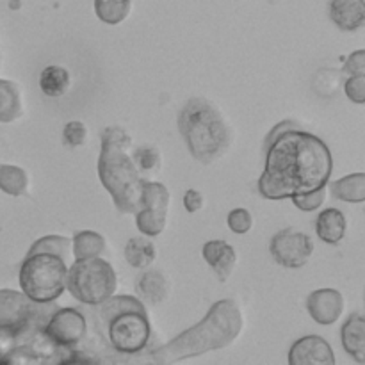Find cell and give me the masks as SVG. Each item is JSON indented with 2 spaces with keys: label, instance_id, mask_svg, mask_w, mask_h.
<instances>
[{
  "label": "cell",
  "instance_id": "cell-17",
  "mask_svg": "<svg viewBox=\"0 0 365 365\" xmlns=\"http://www.w3.org/2000/svg\"><path fill=\"white\" fill-rule=\"evenodd\" d=\"M342 346L359 362H365V317L353 314L341 330Z\"/></svg>",
  "mask_w": 365,
  "mask_h": 365
},
{
  "label": "cell",
  "instance_id": "cell-24",
  "mask_svg": "<svg viewBox=\"0 0 365 365\" xmlns=\"http://www.w3.org/2000/svg\"><path fill=\"white\" fill-rule=\"evenodd\" d=\"M132 0H95V14L107 25H120L130 16Z\"/></svg>",
  "mask_w": 365,
  "mask_h": 365
},
{
  "label": "cell",
  "instance_id": "cell-30",
  "mask_svg": "<svg viewBox=\"0 0 365 365\" xmlns=\"http://www.w3.org/2000/svg\"><path fill=\"white\" fill-rule=\"evenodd\" d=\"M227 221H228V227H230V230L234 232V234H239V235L248 234L253 227L252 212H250L248 209H241V207L232 210V212L228 214Z\"/></svg>",
  "mask_w": 365,
  "mask_h": 365
},
{
  "label": "cell",
  "instance_id": "cell-18",
  "mask_svg": "<svg viewBox=\"0 0 365 365\" xmlns=\"http://www.w3.org/2000/svg\"><path fill=\"white\" fill-rule=\"evenodd\" d=\"M346 228H348L346 216L339 209H324L317 216L316 232L321 241L328 245H339L344 239Z\"/></svg>",
  "mask_w": 365,
  "mask_h": 365
},
{
  "label": "cell",
  "instance_id": "cell-20",
  "mask_svg": "<svg viewBox=\"0 0 365 365\" xmlns=\"http://www.w3.org/2000/svg\"><path fill=\"white\" fill-rule=\"evenodd\" d=\"M70 71L59 64H50L39 75V88L50 98H59L70 89Z\"/></svg>",
  "mask_w": 365,
  "mask_h": 365
},
{
  "label": "cell",
  "instance_id": "cell-31",
  "mask_svg": "<svg viewBox=\"0 0 365 365\" xmlns=\"http://www.w3.org/2000/svg\"><path fill=\"white\" fill-rule=\"evenodd\" d=\"M346 96L355 103H365V73L349 75L344 84Z\"/></svg>",
  "mask_w": 365,
  "mask_h": 365
},
{
  "label": "cell",
  "instance_id": "cell-3",
  "mask_svg": "<svg viewBox=\"0 0 365 365\" xmlns=\"http://www.w3.org/2000/svg\"><path fill=\"white\" fill-rule=\"evenodd\" d=\"M53 303L32 302L24 292L0 291V364H77V351L46 335Z\"/></svg>",
  "mask_w": 365,
  "mask_h": 365
},
{
  "label": "cell",
  "instance_id": "cell-4",
  "mask_svg": "<svg viewBox=\"0 0 365 365\" xmlns=\"http://www.w3.org/2000/svg\"><path fill=\"white\" fill-rule=\"evenodd\" d=\"M245 327L241 307L235 299L216 302L207 316L195 327L187 328L168 344L150 349L146 364H177L182 360L196 359L205 353L225 349L241 335Z\"/></svg>",
  "mask_w": 365,
  "mask_h": 365
},
{
  "label": "cell",
  "instance_id": "cell-1",
  "mask_svg": "<svg viewBox=\"0 0 365 365\" xmlns=\"http://www.w3.org/2000/svg\"><path fill=\"white\" fill-rule=\"evenodd\" d=\"M88 335L75 348L77 362L146 364L152 323L138 296H110L88 307Z\"/></svg>",
  "mask_w": 365,
  "mask_h": 365
},
{
  "label": "cell",
  "instance_id": "cell-23",
  "mask_svg": "<svg viewBox=\"0 0 365 365\" xmlns=\"http://www.w3.org/2000/svg\"><path fill=\"white\" fill-rule=\"evenodd\" d=\"M106 248V237H103L102 234H98V232L93 230L77 232V234L73 235V241H71V250H73L75 260L102 257Z\"/></svg>",
  "mask_w": 365,
  "mask_h": 365
},
{
  "label": "cell",
  "instance_id": "cell-6",
  "mask_svg": "<svg viewBox=\"0 0 365 365\" xmlns=\"http://www.w3.org/2000/svg\"><path fill=\"white\" fill-rule=\"evenodd\" d=\"M178 130L189 152L202 164L223 157L232 143V128L227 118L210 100L195 96L178 113Z\"/></svg>",
  "mask_w": 365,
  "mask_h": 365
},
{
  "label": "cell",
  "instance_id": "cell-19",
  "mask_svg": "<svg viewBox=\"0 0 365 365\" xmlns=\"http://www.w3.org/2000/svg\"><path fill=\"white\" fill-rule=\"evenodd\" d=\"M157 259V248L153 241H150L148 235L145 237H132L125 245V260L128 266L135 269H146L152 266Z\"/></svg>",
  "mask_w": 365,
  "mask_h": 365
},
{
  "label": "cell",
  "instance_id": "cell-10",
  "mask_svg": "<svg viewBox=\"0 0 365 365\" xmlns=\"http://www.w3.org/2000/svg\"><path fill=\"white\" fill-rule=\"evenodd\" d=\"M269 252L280 266L289 269L303 267L314 253V241L305 232L289 227L277 232L271 239Z\"/></svg>",
  "mask_w": 365,
  "mask_h": 365
},
{
  "label": "cell",
  "instance_id": "cell-11",
  "mask_svg": "<svg viewBox=\"0 0 365 365\" xmlns=\"http://www.w3.org/2000/svg\"><path fill=\"white\" fill-rule=\"evenodd\" d=\"M46 335L63 348H77L88 335V317L84 310L57 307L46 323Z\"/></svg>",
  "mask_w": 365,
  "mask_h": 365
},
{
  "label": "cell",
  "instance_id": "cell-27",
  "mask_svg": "<svg viewBox=\"0 0 365 365\" xmlns=\"http://www.w3.org/2000/svg\"><path fill=\"white\" fill-rule=\"evenodd\" d=\"M32 253H53V255L61 257V259L68 262L73 250H71V241L68 237H63V235H45V237H41L31 246L27 255H32Z\"/></svg>",
  "mask_w": 365,
  "mask_h": 365
},
{
  "label": "cell",
  "instance_id": "cell-12",
  "mask_svg": "<svg viewBox=\"0 0 365 365\" xmlns=\"http://www.w3.org/2000/svg\"><path fill=\"white\" fill-rule=\"evenodd\" d=\"M291 365H334L335 355L331 346L319 335H307L296 341L289 351Z\"/></svg>",
  "mask_w": 365,
  "mask_h": 365
},
{
  "label": "cell",
  "instance_id": "cell-33",
  "mask_svg": "<svg viewBox=\"0 0 365 365\" xmlns=\"http://www.w3.org/2000/svg\"><path fill=\"white\" fill-rule=\"evenodd\" d=\"M203 205H205V200H203L202 192L196 191V189H187V191H185L184 207L187 212H200V210L203 209Z\"/></svg>",
  "mask_w": 365,
  "mask_h": 365
},
{
  "label": "cell",
  "instance_id": "cell-22",
  "mask_svg": "<svg viewBox=\"0 0 365 365\" xmlns=\"http://www.w3.org/2000/svg\"><path fill=\"white\" fill-rule=\"evenodd\" d=\"M331 195L348 203L365 202V173H353L342 177L330 185Z\"/></svg>",
  "mask_w": 365,
  "mask_h": 365
},
{
  "label": "cell",
  "instance_id": "cell-16",
  "mask_svg": "<svg viewBox=\"0 0 365 365\" xmlns=\"http://www.w3.org/2000/svg\"><path fill=\"white\" fill-rule=\"evenodd\" d=\"M330 18L342 31H356L365 24V0H331Z\"/></svg>",
  "mask_w": 365,
  "mask_h": 365
},
{
  "label": "cell",
  "instance_id": "cell-13",
  "mask_svg": "<svg viewBox=\"0 0 365 365\" xmlns=\"http://www.w3.org/2000/svg\"><path fill=\"white\" fill-rule=\"evenodd\" d=\"M307 310L316 323L334 324L344 312V296L335 289H319L314 291L307 299Z\"/></svg>",
  "mask_w": 365,
  "mask_h": 365
},
{
  "label": "cell",
  "instance_id": "cell-32",
  "mask_svg": "<svg viewBox=\"0 0 365 365\" xmlns=\"http://www.w3.org/2000/svg\"><path fill=\"white\" fill-rule=\"evenodd\" d=\"M344 71L348 75L365 73V50H356L346 59Z\"/></svg>",
  "mask_w": 365,
  "mask_h": 365
},
{
  "label": "cell",
  "instance_id": "cell-21",
  "mask_svg": "<svg viewBox=\"0 0 365 365\" xmlns=\"http://www.w3.org/2000/svg\"><path fill=\"white\" fill-rule=\"evenodd\" d=\"M24 114L20 89L14 82L0 78V121L11 123Z\"/></svg>",
  "mask_w": 365,
  "mask_h": 365
},
{
  "label": "cell",
  "instance_id": "cell-2",
  "mask_svg": "<svg viewBox=\"0 0 365 365\" xmlns=\"http://www.w3.org/2000/svg\"><path fill=\"white\" fill-rule=\"evenodd\" d=\"M331 170L334 159L323 139L299 127L289 128L267 139L259 192L267 200L292 198L327 185Z\"/></svg>",
  "mask_w": 365,
  "mask_h": 365
},
{
  "label": "cell",
  "instance_id": "cell-15",
  "mask_svg": "<svg viewBox=\"0 0 365 365\" xmlns=\"http://www.w3.org/2000/svg\"><path fill=\"white\" fill-rule=\"evenodd\" d=\"M203 259L212 267L216 277L223 284L228 282V278L234 273L235 266H237V253H235L234 246L228 245L227 241H220V239L203 245Z\"/></svg>",
  "mask_w": 365,
  "mask_h": 365
},
{
  "label": "cell",
  "instance_id": "cell-9",
  "mask_svg": "<svg viewBox=\"0 0 365 365\" xmlns=\"http://www.w3.org/2000/svg\"><path fill=\"white\" fill-rule=\"evenodd\" d=\"M171 195L160 182L146 180L143 185L141 207L135 212V227L143 235L157 237L164 232L170 212Z\"/></svg>",
  "mask_w": 365,
  "mask_h": 365
},
{
  "label": "cell",
  "instance_id": "cell-8",
  "mask_svg": "<svg viewBox=\"0 0 365 365\" xmlns=\"http://www.w3.org/2000/svg\"><path fill=\"white\" fill-rule=\"evenodd\" d=\"M66 289L82 305H100L110 296L116 294V271L107 260L100 259V257L78 259L68 269Z\"/></svg>",
  "mask_w": 365,
  "mask_h": 365
},
{
  "label": "cell",
  "instance_id": "cell-7",
  "mask_svg": "<svg viewBox=\"0 0 365 365\" xmlns=\"http://www.w3.org/2000/svg\"><path fill=\"white\" fill-rule=\"evenodd\" d=\"M68 262L53 253H32L20 267V287L27 298L53 303L66 291Z\"/></svg>",
  "mask_w": 365,
  "mask_h": 365
},
{
  "label": "cell",
  "instance_id": "cell-28",
  "mask_svg": "<svg viewBox=\"0 0 365 365\" xmlns=\"http://www.w3.org/2000/svg\"><path fill=\"white\" fill-rule=\"evenodd\" d=\"M291 200L299 210H303V212H312V210L321 209V205L327 200V185H323L319 189H314V191L303 192V195H296Z\"/></svg>",
  "mask_w": 365,
  "mask_h": 365
},
{
  "label": "cell",
  "instance_id": "cell-14",
  "mask_svg": "<svg viewBox=\"0 0 365 365\" xmlns=\"http://www.w3.org/2000/svg\"><path fill=\"white\" fill-rule=\"evenodd\" d=\"M171 291L170 277L160 269H148L146 267L135 278V294L143 303L148 305H160L168 299Z\"/></svg>",
  "mask_w": 365,
  "mask_h": 365
},
{
  "label": "cell",
  "instance_id": "cell-25",
  "mask_svg": "<svg viewBox=\"0 0 365 365\" xmlns=\"http://www.w3.org/2000/svg\"><path fill=\"white\" fill-rule=\"evenodd\" d=\"M132 160L146 180H152L155 175H159L160 168H163V155H160L159 148L150 145L132 150Z\"/></svg>",
  "mask_w": 365,
  "mask_h": 365
},
{
  "label": "cell",
  "instance_id": "cell-5",
  "mask_svg": "<svg viewBox=\"0 0 365 365\" xmlns=\"http://www.w3.org/2000/svg\"><path fill=\"white\" fill-rule=\"evenodd\" d=\"M98 177L120 212H138L146 178L132 160V138L125 128L107 127L102 132Z\"/></svg>",
  "mask_w": 365,
  "mask_h": 365
},
{
  "label": "cell",
  "instance_id": "cell-29",
  "mask_svg": "<svg viewBox=\"0 0 365 365\" xmlns=\"http://www.w3.org/2000/svg\"><path fill=\"white\" fill-rule=\"evenodd\" d=\"M63 141L70 148H78L88 143V127L82 121L73 120L63 128Z\"/></svg>",
  "mask_w": 365,
  "mask_h": 365
},
{
  "label": "cell",
  "instance_id": "cell-26",
  "mask_svg": "<svg viewBox=\"0 0 365 365\" xmlns=\"http://www.w3.org/2000/svg\"><path fill=\"white\" fill-rule=\"evenodd\" d=\"M29 187V175L20 166L0 164V189L6 195L21 196Z\"/></svg>",
  "mask_w": 365,
  "mask_h": 365
}]
</instances>
